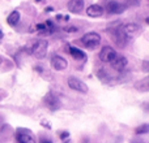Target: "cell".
<instances>
[{"instance_id":"obj_1","label":"cell","mask_w":149,"mask_h":143,"mask_svg":"<svg viewBox=\"0 0 149 143\" xmlns=\"http://www.w3.org/2000/svg\"><path fill=\"white\" fill-rule=\"evenodd\" d=\"M81 43L86 48L95 50L101 44V35L98 33H86L81 36Z\"/></svg>"},{"instance_id":"obj_2","label":"cell","mask_w":149,"mask_h":143,"mask_svg":"<svg viewBox=\"0 0 149 143\" xmlns=\"http://www.w3.org/2000/svg\"><path fill=\"white\" fill-rule=\"evenodd\" d=\"M47 48H49V42L47 41H37L36 43L31 46V54L37 57V59H43L47 54Z\"/></svg>"},{"instance_id":"obj_3","label":"cell","mask_w":149,"mask_h":143,"mask_svg":"<svg viewBox=\"0 0 149 143\" xmlns=\"http://www.w3.org/2000/svg\"><path fill=\"white\" fill-rule=\"evenodd\" d=\"M16 141L18 143H37L34 137L31 135L30 130L28 129H17L16 131Z\"/></svg>"},{"instance_id":"obj_4","label":"cell","mask_w":149,"mask_h":143,"mask_svg":"<svg viewBox=\"0 0 149 143\" xmlns=\"http://www.w3.org/2000/svg\"><path fill=\"white\" fill-rule=\"evenodd\" d=\"M68 86L71 87L72 90H74V91H79V92H84V94H86L88 92V86L84 83V82L81 81V79H79V78H76V77H73V76H71L70 78H68Z\"/></svg>"},{"instance_id":"obj_5","label":"cell","mask_w":149,"mask_h":143,"mask_svg":"<svg viewBox=\"0 0 149 143\" xmlns=\"http://www.w3.org/2000/svg\"><path fill=\"white\" fill-rule=\"evenodd\" d=\"M116 51L110 46H105L100 52V60L103 63H111L113 59L116 56Z\"/></svg>"},{"instance_id":"obj_6","label":"cell","mask_w":149,"mask_h":143,"mask_svg":"<svg viewBox=\"0 0 149 143\" xmlns=\"http://www.w3.org/2000/svg\"><path fill=\"white\" fill-rule=\"evenodd\" d=\"M43 102H45V105L51 111H56L60 108V100L58 99V96L54 95L52 92H49V94L45 96Z\"/></svg>"},{"instance_id":"obj_7","label":"cell","mask_w":149,"mask_h":143,"mask_svg":"<svg viewBox=\"0 0 149 143\" xmlns=\"http://www.w3.org/2000/svg\"><path fill=\"white\" fill-rule=\"evenodd\" d=\"M124 10H126V5L122 3L115 1V0H110L107 3V12L111 14H120Z\"/></svg>"},{"instance_id":"obj_8","label":"cell","mask_w":149,"mask_h":143,"mask_svg":"<svg viewBox=\"0 0 149 143\" xmlns=\"http://www.w3.org/2000/svg\"><path fill=\"white\" fill-rule=\"evenodd\" d=\"M51 67L55 70H64V69H67L68 63L64 57L59 56V55H54L51 57Z\"/></svg>"},{"instance_id":"obj_9","label":"cell","mask_w":149,"mask_h":143,"mask_svg":"<svg viewBox=\"0 0 149 143\" xmlns=\"http://www.w3.org/2000/svg\"><path fill=\"white\" fill-rule=\"evenodd\" d=\"M111 67L114 68L115 70H123L124 68L127 67V64H128V61H127V59L124 56H120V55H116L115 57L113 59V61L110 63Z\"/></svg>"},{"instance_id":"obj_10","label":"cell","mask_w":149,"mask_h":143,"mask_svg":"<svg viewBox=\"0 0 149 143\" xmlns=\"http://www.w3.org/2000/svg\"><path fill=\"white\" fill-rule=\"evenodd\" d=\"M82 9H84L82 0H70L68 1V10L71 13H81Z\"/></svg>"},{"instance_id":"obj_11","label":"cell","mask_w":149,"mask_h":143,"mask_svg":"<svg viewBox=\"0 0 149 143\" xmlns=\"http://www.w3.org/2000/svg\"><path fill=\"white\" fill-rule=\"evenodd\" d=\"M86 14L89 17H101L103 14V8L98 4H92L86 8Z\"/></svg>"},{"instance_id":"obj_12","label":"cell","mask_w":149,"mask_h":143,"mask_svg":"<svg viewBox=\"0 0 149 143\" xmlns=\"http://www.w3.org/2000/svg\"><path fill=\"white\" fill-rule=\"evenodd\" d=\"M67 50H68L67 52L73 57L74 60H85V59H86V54H85L84 51H81L80 48H76V47L68 46Z\"/></svg>"},{"instance_id":"obj_13","label":"cell","mask_w":149,"mask_h":143,"mask_svg":"<svg viewBox=\"0 0 149 143\" xmlns=\"http://www.w3.org/2000/svg\"><path fill=\"white\" fill-rule=\"evenodd\" d=\"M140 28L136 25V23H127V25H124L123 28H122V31H123L124 34H126V36H132L135 35L136 33H139Z\"/></svg>"},{"instance_id":"obj_14","label":"cell","mask_w":149,"mask_h":143,"mask_svg":"<svg viewBox=\"0 0 149 143\" xmlns=\"http://www.w3.org/2000/svg\"><path fill=\"white\" fill-rule=\"evenodd\" d=\"M149 78L148 77H145V78H143L141 81L136 82L135 83V89H137L139 91H143V92H147L149 90Z\"/></svg>"},{"instance_id":"obj_15","label":"cell","mask_w":149,"mask_h":143,"mask_svg":"<svg viewBox=\"0 0 149 143\" xmlns=\"http://www.w3.org/2000/svg\"><path fill=\"white\" fill-rule=\"evenodd\" d=\"M18 21H20V13L17 10H13L7 18V22L9 26H16L18 23Z\"/></svg>"},{"instance_id":"obj_16","label":"cell","mask_w":149,"mask_h":143,"mask_svg":"<svg viewBox=\"0 0 149 143\" xmlns=\"http://www.w3.org/2000/svg\"><path fill=\"white\" fill-rule=\"evenodd\" d=\"M149 131V125L148 124H143L141 126H139V128L135 130V133L137 134V135H141V134H148Z\"/></svg>"},{"instance_id":"obj_17","label":"cell","mask_w":149,"mask_h":143,"mask_svg":"<svg viewBox=\"0 0 149 143\" xmlns=\"http://www.w3.org/2000/svg\"><path fill=\"white\" fill-rule=\"evenodd\" d=\"M59 137L63 141V143H70V133H68V131H62V133L59 134Z\"/></svg>"},{"instance_id":"obj_18","label":"cell","mask_w":149,"mask_h":143,"mask_svg":"<svg viewBox=\"0 0 149 143\" xmlns=\"http://www.w3.org/2000/svg\"><path fill=\"white\" fill-rule=\"evenodd\" d=\"M140 4V0H126V7H137Z\"/></svg>"},{"instance_id":"obj_19","label":"cell","mask_w":149,"mask_h":143,"mask_svg":"<svg viewBox=\"0 0 149 143\" xmlns=\"http://www.w3.org/2000/svg\"><path fill=\"white\" fill-rule=\"evenodd\" d=\"M63 30H64L65 33H77V31H79V29L74 28V26H68V28H64Z\"/></svg>"},{"instance_id":"obj_20","label":"cell","mask_w":149,"mask_h":143,"mask_svg":"<svg viewBox=\"0 0 149 143\" xmlns=\"http://www.w3.org/2000/svg\"><path fill=\"white\" fill-rule=\"evenodd\" d=\"M56 18L59 21H68L70 20V16H62V14H58L56 16Z\"/></svg>"},{"instance_id":"obj_21","label":"cell","mask_w":149,"mask_h":143,"mask_svg":"<svg viewBox=\"0 0 149 143\" xmlns=\"http://www.w3.org/2000/svg\"><path fill=\"white\" fill-rule=\"evenodd\" d=\"M38 143H52V141L50 138H43V137H42V138L39 139Z\"/></svg>"},{"instance_id":"obj_22","label":"cell","mask_w":149,"mask_h":143,"mask_svg":"<svg viewBox=\"0 0 149 143\" xmlns=\"http://www.w3.org/2000/svg\"><path fill=\"white\" fill-rule=\"evenodd\" d=\"M42 126H46L47 129H51V125H49V122H47V121H42Z\"/></svg>"},{"instance_id":"obj_23","label":"cell","mask_w":149,"mask_h":143,"mask_svg":"<svg viewBox=\"0 0 149 143\" xmlns=\"http://www.w3.org/2000/svg\"><path fill=\"white\" fill-rule=\"evenodd\" d=\"M131 143H145L144 141H141V139H134Z\"/></svg>"},{"instance_id":"obj_24","label":"cell","mask_w":149,"mask_h":143,"mask_svg":"<svg viewBox=\"0 0 149 143\" xmlns=\"http://www.w3.org/2000/svg\"><path fill=\"white\" fill-rule=\"evenodd\" d=\"M52 10H54V8L52 7H47L46 8V12H52Z\"/></svg>"},{"instance_id":"obj_25","label":"cell","mask_w":149,"mask_h":143,"mask_svg":"<svg viewBox=\"0 0 149 143\" xmlns=\"http://www.w3.org/2000/svg\"><path fill=\"white\" fill-rule=\"evenodd\" d=\"M36 70H38L39 73H42V72H43V69H42L41 67H36Z\"/></svg>"},{"instance_id":"obj_26","label":"cell","mask_w":149,"mask_h":143,"mask_svg":"<svg viewBox=\"0 0 149 143\" xmlns=\"http://www.w3.org/2000/svg\"><path fill=\"white\" fill-rule=\"evenodd\" d=\"M82 143H89V139L85 138V137H84V138H82Z\"/></svg>"},{"instance_id":"obj_27","label":"cell","mask_w":149,"mask_h":143,"mask_svg":"<svg viewBox=\"0 0 149 143\" xmlns=\"http://www.w3.org/2000/svg\"><path fill=\"white\" fill-rule=\"evenodd\" d=\"M36 3H45V0H34Z\"/></svg>"},{"instance_id":"obj_28","label":"cell","mask_w":149,"mask_h":143,"mask_svg":"<svg viewBox=\"0 0 149 143\" xmlns=\"http://www.w3.org/2000/svg\"><path fill=\"white\" fill-rule=\"evenodd\" d=\"M1 38H3V31L0 30V39H1Z\"/></svg>"},{"instance_id":"obj_29","label":"cell","mask_w":149,"mask_h":143,"mask_svg":"<svg viewBox=\"0 0 149 143\" xmlns=\"http://www.w3.org/2000/svg\"><path fill=\"white\" fill-rule=\"evenodd\" d=\"M1 61H3V60H1V57H0V64H1Z\"/></svg>"}]
</instances>
